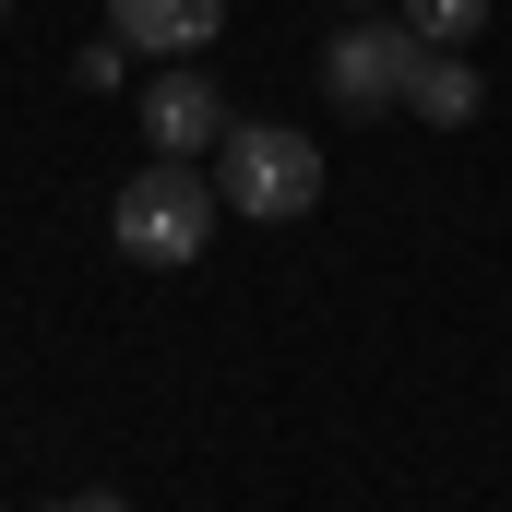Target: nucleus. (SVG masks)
<instances>
[{
  "mask_svg": "<svg viewBox=\"0 0 512 512\" xmlns=\"http://www.w3.org/2000/svg\"><path fill=\"white\" fill-rule=\"evenodd\" d=\"M215 227H227V191L191 167V155H155L143 179H120V203H108V239H120V262H203L215 251Z\"/></svg>",
  "mask_w": 512,
  "mask_h": 512,
  "instance_id": "nucleus-1",
  "label": "nucleus"
},
{
  "mask_svg": "<svg viewBox=\"0 0 512 512\" xmlns=\"http://www.w3.org/2000/svg\"><path fill=\"white\" fill-rule=\"evenodd\" d=\"M215 191H227V215H251V227H298V215L322 203V143L286 131V120H227Z\"/></svg>",
  "mask_w": 512,
  "mask_h": 512,
  "instance_id": "nucleus-2",
  "label": "nucleus"
},
{
  "mask_svg": "<svg viewBox=\"0 0 512 512\" xmlns=\"http://www.w3.org/2000/svg\"><path fill=\"white\" fill-rule=\"evenodd\" d=\"M417 60H429V36H417L405 12H393V24H334V48H322V96H334L346 120H405Z\"/></svg>",
  "mask_w": 512,
  "mask_h": 512,
  "instance_id": "nucleus-3",
  "label": "nucleus"
},
{
  "mask_svg": "<svg viewBox=\"0 0 512 512\" xmlns=\"http://www.w3.org/2000/svg\"><path fill=\"white\" fill-rule=\"evenodd\" d=\"M143 143H155V155H203V143H227V96L203 84V60H167V72L143 84Z\"/></svg>",
  "mask_w": 512,
  "mask_h": 512,
  "instance_id": "nucleus-4",
  "label": "nucleus"
},
{
  "mask_svg": "<svg viewBox=\"0 0 512 512\" xmlns=\"http://www.w3.org/2000/svg\"><path fill=\"white\" fill-rule=\"evenodd\" d=\"M108 24H120V48H143V60H203L227 36V0H108Z\"/></svg>",
  "mask_w": 512,
  "mask_h": 512,
  "instance_id": "nucleus-5",
  "label": "nucleus"
},
{
  "mask_svg": "<svg viewBox=\"0 0 512 512\" xmlns=\"http://www.w3.org/2000/svg\"><path fill=\"white\" fill-rule=\"evenodd\" d=\"M477 108H489L477 60H465V48H429V60H417V84H405V120H429V131H465Z\"/></svg>",
  "mask_w": 512,
  "mask_h": 512,
  "instance_id": "nucleus-6",
  "label": "nucleus"
},
{
  "mask_svg": "<svg viewBox=\"0 0 512 512\" xmlns=\"http://www.w3.org/2000/svg\"><path fill=\"white\" fill-rule=\"evenodd\" d=\"M429 48H477V24H489V0H393Z\"/></svg>",
  "mask_w": 512,
  "mask_h": 512,
  "instance_id": "nucleus-7",
  "label": "nucleus"
},
{
  "mask_svg": "<svg viewBox=\"0 0 512 512\" xmlns=\"http://www.w3.org/2000/svg\"><path fill=\"white\" fill-rule=\"evenodd\" d=\"M120 72H131V48H120V36H96V48H84V60H72V84H84V96H108V84H120Z\"/></svg>",
  "mask_w": 512,
  "mask_h": 512,
  "instance_id": "nucleus-8",
  "label": "nucleus"
},
{
  "mask_svg": "<svg viewBox=\"0 0 512 512\" xmlns=\"http://www.w3.org/2000/svg\"><path fill=\"white\" fill-rule=\"evenodd\" d=\"M48 512H120V489H72V501H48Z\"/></svg>",
  "mask_w": 512,
  "mask_h": 512,
  "instance_id": "nucleus-9",
  "label": "nucleus"
},
{
  "mask_svg": "<svg viewBox=\"0 0 512 512\" xmlns=\"http://www.w3.org/2000/svg\"><path fill=\"white\" fill-rule=\"evenodd\" d=\"M346 12H382V0H346Z\"/></svg>",
  "mask_w": 512,
  "mask_h": 512,
  "instance_id": "nucleus-10",
  "label": "nucleus"
},
{
  "mask_svg": "<svg viewBox=\"0 0 512 512\" xmlns=\"http://www.w3.org/2000/svg\"><path fill=\"white\" fill-rule=\"evenodd\" d=\"M0 24H12V0H0Z\"/></svg>",
  "mask_w": 512,
  "mask_h": 512,
  "instance_id": "nucleus-11",
  "label": "nucleus"
}]
</instances>
